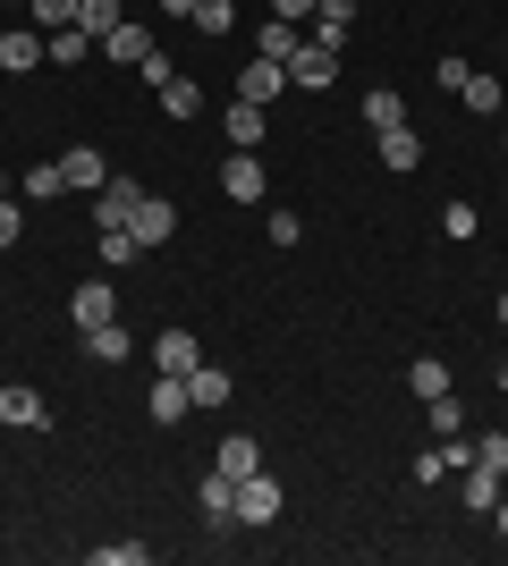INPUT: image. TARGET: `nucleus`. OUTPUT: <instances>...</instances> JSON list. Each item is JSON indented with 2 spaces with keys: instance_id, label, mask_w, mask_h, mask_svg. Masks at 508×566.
Returning <instances> with one entry per match:
<instances>
[{
  "instance_id": "a211bd4d",
  "label": "nucleus",
  "mask_w": 508,
  "mask_h": 566,
  "mask_svg": "<svg viewBox=\"0 0 508 566\" xmlns=\"http://www.w3.org/2000/svg\"><path fill=\"white\" fill-rule=\"evenodd\" d=\"M187 406L195 415H204V406H229V373H220V364H195L187 373Z\"/></svg>"
},
{
  "instance_id": "c03bdc74",
  "label": "nucleus",
  "mask_w": 508,
  "mask_h": 566,
  "mask_svg": "<svg viewBox=\"0 0 508 566\" xmlns=\"http://www.w3.org/2000/svg\"><path fill=\"white\" fill-rule=\"evenodd\" d=\"M500 331H508V296H500Z\"/></svg>"
},
{
  "instance_id": "423d86ee",
  "label": "nucleus",
  "mask_w": 508,
  "mask_h": 566,
  "mask_svg": "<svg viewBox=\"0 0 508 566\" xmlns=\"http://www.w3.org/2000/svg\"><path fill=\"white\" fill-rule=\"evenodd\" d=\"M195 507H204V524H238V473H204V482H195Z\"/></svg>"
},
{
  "instance_id": "4468645a",
  "label": "nucleus",
  "mask_w": 508,
  "mask_h": 566,
  "mask_svg": "<svg viewBox=\"0 0 508 566\" xmlns=\"http://www.w3.org/2000/svg\"><path fill=\"white\" fill-rule=\"evenodd\" d=\"M145 415H153V423H187V415H195V406H187V380L162 373V380H153V398H145Z\"/></svg>"
},
{
  "instance_id": "58836bf2",
  "label": "nucleus",
  "mask_w": 508,
  "mask_h": 566,
  "mask_svg": "<svg viewBox=\"0 0 508 566\" xmlns=\"http://www.w3.org/2000/svg\"><path fill=\"white\" fill-rule=\"evenodd\" d=\"M18 237H25V220H18V203L0 195V245H18Z\"/></svg>"
},
{
  "instance_id": "f3484780",
  "label": "nucleus",
  "mask_w": 508,
  "mask_h": 566,
  "mask_svg": "<svg viewBox=\"0 0 508 566\" xmlns=\"http://www.w3.org/2000/svg\"><path fill=\"white\" fill-rule=\"evenodd\" d=\"M212 465H220V473H238V482H246V473H263V449H255V431H229Z\"/></svg>"
},
{
  "instance_id": "f257e3e1",
  "label": "nucleus",
  "mask_w": 508,
  "mask_h": 566,
  "mask_svg": "<svg viewBox=\"0 0 508 566\" xmlns=\"http://www.w3.org/2000/svg\"><path fill=\"white\" fill-rule=\"evenodd\" d=\"M238 524H246V533L280 524V482H271V473H246V482H238Z\"/></svg>"
},
{
  "instance_id": "5701e85b",
  "label": "nucleus",
  "mask_w": 508,
  "mask_h": 566,
  "mask_svg": "<svg viewBox=\"0 0 508 566\" xmlns=\"http://www.w3.org/2000/svg\"><path fill=\"white\" fill-rule=\"evenodd\" d=\"M364 118H373V127H407V94H398V85H373V94H364Z\"/></svg>"
},
{
  "instance_id": "f03ea898",
  "label": "nucleus",
  "mask_w": 508,
  "mask_h": 566,
  "mask_svg": "<svg viewBox=\"0 0 508 566\" xmlns=\"http://www.w3.org/2000/svg\"><path fill=\"white\" fill-rule=\"evenodd\" d=\"M69 322H76V331H102V322H120V287H111V280H85V287L69 296Z\"/></svg>"
},
{
  "instance_id": "c9c22d12",
  "label": "nucleus",
  "mask_w": 508,
  "mask_h": 566,
  "mask_svg": "<svg viewBox=\"0 0 508 566\" xmlns=\"http://www.w3.org/2000/svg\"><path fill=\"white\" fill-rule=\"evenodd\" d=\"M440 229L466 245V237H475V203H458V195H449V203H440Z\"/></svg>"
},
{
  "instance_id": "1a4fd4ad",
  "label": "nucleus",
  "mask_w": 508,
  "mask_h": 566,
  "mask_svg": "<svg viewBox=\"0 0 508 566\" xmlns=\"http://www.w3.org/2000/svg\"><path fill=\"white\" fill-rule=\"evenodd\" d=\"M195 364H204V338H187V331H162V338H153V373H178V380H187Z\"/></svg>"
},
{
  "instance_id": "72a5a7b5",
  "label": "nucleus",
  "mask_w": 508,
  "mask_h": 566,
  "mask_svg": "<svg viewBox=\"0 0 508 566\" xmlns=\"http://www.w3.org/2000/svg\"><path fill=\"white\" fill-rule=\"evenodd\" d=\"M475 465L508 473V431H475Z\"/></svg>"
},
{
  "instance_id": "7c9ffc66",
  "label": "nucleus",
  "mask_w": 508,
  "mask_h": 566,
  "mask_svg": "<svg viewBox=\"0 0 508 566\" xmlns=\"http://www.w3.org/2000/svg\"><path fill=\"white\" fill-rule=\"evenodd\" d=\"M424 406H433V431H440V440H458V431H466V406H458V389H449V398H424Z\"/></svg>"
},
{
  "instance_id": "20e7f679",
  "label": "nucleus",
  "mask_w": 508,
  "mask_h": 566,
  "mask_svg": "<svg viewBox=\"0 0 508 566\" xmlns=\"http://www.w3.org/2000/svg\"><path fill=\"white\" fill-rule=\"evenodd\" d=\"M280 94H289V69L255 51V60H246V69H238V102H255V111H263V102H280Z\"/></svg>"
},
{
  "instance_id": "39448f33",
  "label": "nucleus",
  "mask_w": 508,
  "mask_h": 566,
  "mask_svg": "<svg viewBox=\"0 0 508 566\" xmlns=\"http://www.w3.org/2000/svg\"><path fill=\"white\" fill-rule=\"evenodd\" d=\"M169 229H178V203H162V195H145V203H136V212H127V237H136V245H169Z\"/></svg>"
},
{
  "instance_id": "dca6fc26",
  "label": "nucleus",
  "mask_w": 508,
  "mask_h": 566,
  "mask_svg": "<svg viewBox=\"0 0 508 566\" xmlns=\"http://www.w3.org/2000/svg\"><path fill=\"white\" fill-rule=\"evenodd\" d=\"M458 491H466L475 516H491V507H500V473H491V465H458Z\"/></svg>"
},
{
  "instance_id": "f704fd0d",
  "label": "nucleus",
  "mask_w": 508,
  "mask_h": 566,
  "mask_svg": "<svg viewBox=\"0 0 508 566\" xmlns=\"http://www.w3.org/2000/svg\"><path fill=\"white\" fill-rule=\"evenodd\" d=\"M145 558H153L145 542H102V549H94V566H145Z\"/></svg>"
},
{
  "instance_id": "4be33fe9",
  "label": "nucleus",
  "mask_w": 508,
  "mask_h": 566,
  "mask_svg": "<svg viewBox=\"0 0 508 566\" xmlns=\"http://www.w3.org/2000/svg\"><path fill=\"white\" fill-rule=\"evenodd\" d=\"M407 389H415V398H449V364H440V355H415V364H407Z\"/></svg>"
},
{
  "instance_id": "f8f14e48",
  "label": "nucleus",
  "mask_w": 508,
  "mask_h": 566,
  "mask_svg": "<svg viewBox=\"0 0 508 566\" xmlns=\"http://www.w3.org/2000/svg\"><path fill=\"white\" fill-rule=\"evenodd\" d=\"M60 178H69V195H102V178H111V169H102L94 144H76V153H60Z\"/></svg>"
},
{
  "instance_id": "2eb2a0df",
  "label": "nucleus",
  "mask_w": 508,
  "mask_h": 566,
  "mask_svg": "<svg viewBox=\"0 0 508 566\" xmlns=\"http://www.w3.org/2000/svg\"><path fill=\"white\" fill-rule=\"evenodd\" d=\"M458 102H466V111H475V118H491V111H508V85H500V76H484V69H466Z\"/></svg>"
},
{
  "instance_id": "6e6552de",
  "label": "nucleus",
  "mask_w": 508,
  "mask_h": 566,
  "mask_svg": "<svg viewBox=\"0 0 508 566\" xmlns=\"http://www.w3.org/2000/svg\"><path fill=\"white\" fill-rule=\"evenodd\" d=\"M0 423H18V431H43V423H51L43 389H25V380H9V389H0Z\"/></svg>"
},
{
  "instance_id": "cd10ccee",
  "label": "nucleus",
  "mask_w": 508,
  "mask_h": 566,
  "mask_svg": "<svg viewBox=\"0 0 508 566\" xmlns=\"http://www.w3.org/2000/svg\"><path fill=\"white\" fill-rule=\"evenodd\" d=\"M162 111H169V118H195V111H204V94H195V76H169V85H162Z\"/></svg>"
},
{
  "instance_id": "a18cd8bd",
  "label": "nucleus",
  "mask_w": 508,
  "mask_h": 566,
  "mask_svg": "<svg viewBox=\"0 0 508 566\" xmlns=\"http://www.w3.org/2000/svg\"><path fill=\"white\" fill-rule=\"evenodd\" d=\"M0 195H9V169H0Z\"/></svg>"
},
{
  "instance_id": "ddd939ff",
  "label": "nucleus",
  "mask_w": 508,
  "mask_h": 566,
  "mask_svg": "<svg viewBox=\"0 0 508 566\" xmlns=\"http://www.w3.org/2000/svg\"><path fill=\"white\" fill-rule=\"evenodd\" d=\"M331 76H339V60H331V51H314V43H297V51H289V85H305V94H322Z\"/></svg>"
},
{
  "instance_id": "0eeeda50",
  "label": "nucleus",
  "mask_w": 508,
  "mask_h": 566,
  "mask_svg": "<svg viewBox=\"0 0 508 566\" xmlns=\"http://www.w3.org/2000/svg\"><path fill=\"white\" fill-rule=\"evenodd\" d=\"M145 195H153V187H136V178H102V195H94V220H102V229H127V212H136Z\"/></svg>"
},
{
  "instance_id": "9d476101",
  "label": "nucleus",
  "mask_w": 508,
  "mask_h": 566,
  "mask_svg": "<svg viewBox=\"0 0 508 566\" xmlns=\"http://www.w3.org/2000/svg\"><path fill=\"white\" fill-rule=\"evenodd\" d=\"M51 51H43V25H18V34H0V76H18V69H43Z\"/></svg>"
},
{
  "instance_id": "37998d69",
  "label": "nucleus",
  "mask_w": 508,
  "mask_h": 566,
  "mask_svg": "<svg viewBox=\"0 0 508 566\" xmlns=\"http://www.w3.org/2000/svg\"><path fill=\"white\" fill-rule=\"evenodd\" d=\"M500 389H508V355H500Z\"/></svg>"
},
{
  "instance_id": "bb28decb",
  "label": "nucleus",
  "mask_w": 508,
  "mask_h": 566,
  "mask_svg": "<svg viewBox=\"0 0 508 566\" xmlns=\"http://www.w3.org/2000/svg\"><path fill=\"white\" fill-rule=\"evenodd\" d=\"M43 51L69 69V60H85V51H94V34H85V25H60V34H43Z\"/></svg>"
},
{
  "instance_id": "9b49d317",
  "label": "nucleus",
  "mask_w": 508,
  "mask_h": 566,
  "mask_svg": "<svg viewBox=\"0 0 508 566\" xmlns=\"http://www.w3.org/2000/svg\"><path fill=\"white\" fill-rule=\"evenodd\" d=\"M102 60H111V69H120V60H127V69H136V60H145V51H153V34H145V25H136V18H120V25H111V34H102Z\"/></svg>"
},
{
  "instance_id": "e433bc0d",
  "label": "nucleus",
  "mask_w": 508,
  "mask_h": 566,
  "mask_svg": "<svg viewBox=\"0 0 508 566\" xmlns=\"http://www.w3.org/2000/svg\"><path fill=\"white\" fill-rule=\"evenodd\" d=\"M136 76H145V85H153V94H162V85H169V76H178V60H169V51H145V60H136Z\"/></svg>"
},
{
  "instance_id": "b1692460",
  "label": "nucleus",
  "mask_w": 508,
  "mask_h": 566,
  "mask_svg": "<svg viewBox=\"0 0 508 566\" xmlns=\"http://www.w3.org/2000/svg\"><path fill=\"white\" fill-rule=\"evenodd\" d=\"M18 187L34 195V203H60V195H69V178H60V161H34V169L18 178Z\"/></svg>"
},
{
  "instance_id": "412c9836",
  "label": "nucleus",
  "mask_w": 508,
  "mask_h": 566,
  "mask_svg": "<svg viewBox=\"0 0 508 566\" xmlns=\"http://www.w3.org/2000/svg\"><path fill=\"white\" fill-rule=\"evenodd\" d=\"M382 161L407 178V169H424V136H407V127H382Z\"/></svg>"
},
{
  "instance_id": "a878e982",
  "label": "nucleus",
  "mask_w": 508,
  "mask_h": 566,
  "mask_svg": "<svg viewBox=\"0 0 508 566\" xmlns=\"http://www.w3.org/2000/svg\"><path fill=\"white\" fill-rule=\"evenodd\" d=\"M229 25H238V0H195V34H229Z\"/></svg>"
},
{
  "instance_id": "4c0bfd02",
  "label": "nucleus",
  "mask_w": 508,
  "mask_h": 566,
  "mask_svg": "<svg viewBox=\"0 0 508 566\" xmlns=\"http://www.w3.org/2000/svg\"><path fill=\"white\" fill-rule=\"evenodd\" d=\"M314 9H322V0H271V18H289V25H305Z\"/></svg>"
},
{
  "instance_id": "c756f323",
  "label": "nucleus",
  "mask_w": 508,
  "mask_h": 566,
  "mask_svg": "<svg viewBox=\"0 0 508 566\" xmlns=\"http://www.w3.org/2000/svg\"><path fill=\"white\" fill-rule=\"evenodd\" d=\"M25 9H34V25H43V34H60V25H76V9H85V0H25Z\"/></svg>"
},
{
  "instance_id": "7ed1b4c3",
  "label": "nucleus",
  "mask_w": 508,
  "mask_h": 566,
  "mask_svg": "<svg viewBox=\"0 0 508 566\" xmlns=\"http://www.w3.org/2000/svg\"><path fill=\"white\" fill-rule=\"evenodd\" d=\"M220 195H229V203H263L271 195L263 161H255V153H229V161H220Z\"/></svg>"
},
{
  "instance_id": "79ce46f5",
  "label": "nucleus",
  "mask_w": 508,
  "mask_h": 566,
  "mask_svg": "<svg viewBox=\"0 0 508 566\" xmlns=\"http://www.w3.org/2000/svg\"><path fill=\"white\" fill-rule=\"evenodd\" d=\"M491 524H500V533H508V491H500V507H491Z\"/></svg>"
},
{
  "instance_id": "6ab92c4d",
  "label": "nucleus",
  "mask_w": 508,
  "mask_h": 566,
  "mask_svg": "<svg viewBox=\"0 0 508 566\" xmlns=\"http://www.w3.org/2000/svg\"><path fill=\"white\" fill-rule=\"evenodd\" d=\"M220 136L238 144V153H255V144H263V111H255V102H229V118H220Z\"/></svg>"
},
{
  "instance_id": "473e14b6",
  "label": "nucleus",
  "mask_w": 508,
  "mask_h": 566,
  "mask_svg": "<svg viewBox=\"0 0 508 566\" xmlns=\"http://www.w3.org/2000/svg\"><path fill=\"white\" fill-rule=\"evenodd\" d=\"M76 25H85V34H94V43H102V34L120 25V0H85V9H76Z\"/></svg>"
},
{
  "instance_id": "aec40b11",
  "label": "nucleus",
  "mask_w": 508,
  "mask_h": 566,
  "mask_svg": "<svg viewBox=\"0 0 508 566\" xmlns=\"http://www.w3.org/2000/svg\"><path fill=\"white\" fill-rule=\"evenodd\" d=\"M297 43H305V25H289V18H263V34H255V51H263V60H280V69H289Z\"/></svg>"
},
{
  "instance_id": "ea45409f",
  "label": "nucleus",
  "mask_w": 508,
  "mask_h": 566,
  "mask_svg": "<svg viewBox=\"0 0 508 566\" xmlns=\"http://www.w3.org/2000/svg\"><path fill=\"white\" fill-rule=\"evenodd\" d=\"M322 18H356V0H322Z\"/></svg>"
},
{
  "instance_id": "a19ab883",
  "label": "nucleus",
  "mask_w": 508,
  "mask_h": 566,
  "mask_svg": "<svg viewBox=\"0 0 508 566\" xmlns=\"http://www.w3.org/2000/svg\"><path fill=\"white\" fill-rule=\"evenodd\" d=\"M162 18H195V0H162Z\"/></svg>"
},
{
  "instance_id": "393cba45",
  "label": "nucleus",
  "mask_w": 508,
  "mask_h": 566,
  "mask_svg": "<svg viewBox=\"0 0 508 566\" xmlns=\"http://www.w3.org/2000/svg\"><path fill=\"white\" fill-rule=\"evenodd\" d=\"M85 355H94V364H127V331H120V322L85 331Z\"/></svg>"
},
{
  "instance_id": "c85d7f7f",
  "label": "nucleus",
  "mask_w": 508,
  "mask_h": 566,
  "mask_svg": "<svg viewBox=\"0 0 508 566\" xmlns=\"http://www.w3.org/2000/svg\"><path fill=\"white\" fill-rule=\"evenodd\" d=\"M136 254H145V245H136L127 229H102V271H127Z\"/></svg>"
},
{
  "instance_id": "2f4dec72",
  "label": "nucleus",
  "mask_w": 508,
  "mask_h": 566,
  "mask_svg": "<svg viewBox=\"0 0 508 566\" xmlns=\"http://www.w3.org/2000/svg\"><path fill=\"white\" fill-rule=\"evenodd\" d=\"M305 43H314V51H331V60H339V51H348V18H322V9H314V34H305Z\"/></svg>"
}]
</instances>
